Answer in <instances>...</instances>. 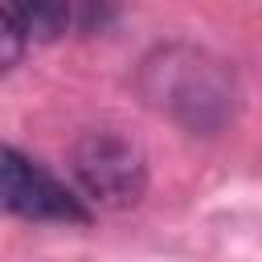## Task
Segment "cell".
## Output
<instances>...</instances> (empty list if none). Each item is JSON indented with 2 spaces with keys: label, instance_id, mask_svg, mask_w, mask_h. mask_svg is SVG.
<instances>
[{
  "label": "cell",
  "instance_id": "cell-3",
  "mask_svg": "<svg viewBox=\"0 0 262 262\" xmlns=\"http://www.w3.org/2000/svg\"><path fill=\"white\" fill-rule=\"evenodd\" d=\"M8 8L33 41H53L70 25V0H8Z\"/></svg>",
  "mask_w": 262,
  "mask_h": 262
},
{
  "label": "cell",
  "instance_id": "cell-1",
  "mask_svg": "<svg viewBox=\"0 0 262 262\" xmlns=\"http://www.w3.org/2000/svg\"><path fill=\"white\" fill-rule=\"evenodd\" d=\"M0 213L29 221H74V225L90 217L57 176H49L41 164L4 143H0Z\"/></svg>",
  "mask_w": 262,
  "mask_h": 262
},
{
  "label": "cell",
  "instance_id": "cell-2",
  "mask_svg": "<svg viewBox=\"0 0 262 262\" xmlns=\"http://www.w3.org/2000/svg\"><path fill=\"white\" fill-rule=\"evenodd\" d=\"M74 176L90 201L123 209L143 192V156L111 131H90L74 147Z\"/></svg>",
  "mask_w": 262,
  "mask_h": 262
},
{
  "label": "cell",
  "instance_id": "cell-4",
  "mask_svg": "<svg viewBox=\"0 0 262 262\" xmlns=\"http://www.w3.org/2000/svg\"><path fill=\"white\" fill-rule=\"evenodd\" d=\"M25 29H20V20L12 16V8L8 4H0V74H8L16 61H20V53H25Z\"/></svg>",
  "mask_w": 262,
  "mask_h": 262
}]
</instances>
